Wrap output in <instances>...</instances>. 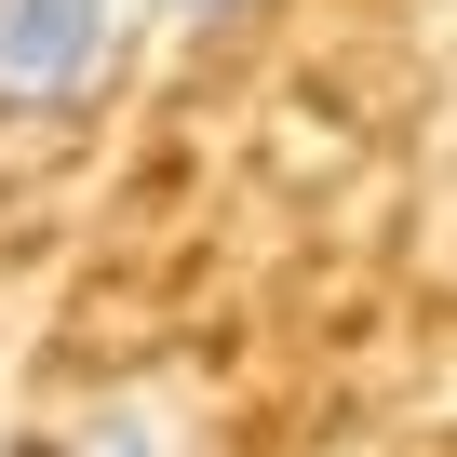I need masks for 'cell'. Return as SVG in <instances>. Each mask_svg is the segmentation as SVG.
Wrapping results in <instances>:
<instances>
[{
    "instance_id": "6da1fadb",
    "label": "cell",
    "mask_w": 457,
    "mask_h": 457,
    "mask_svg": "<svg viewBox=\"0 0 457 457\" xmlns=\"http://www.w3.org/2000/svg\"><path fill=\"white\" fill-rule=\"evenodd\" d=\"M148 0H0V135H68L135 68Z\"/></svg>"
},
{
    "instance_id": "7a4b0ae2",
    "label": "cell",
    "mask_w": 457,
    "mask_h": 457,
    "mask_svg": "<svg viewBox=\"0 0 457 457\" xmlns=\"http://www.w3.org/2000/svg\"><path fill=\"white\" fill-rule=\"evenodd\" d=\"M148 14H175V28H228V14H256V0H148Z\"/></svg>"
}]
</instances>
